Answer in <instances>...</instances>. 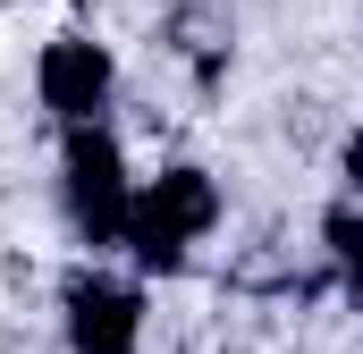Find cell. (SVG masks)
<instances>
[{
  "label": "cell",
  "mask_w": 363,
  "mask_h": 354,
  "mask_svg": "<svg viewBox=\"0 0 363 354\" xmlns=\"http://www.w3.org/2000/svg\"><path fill=\"white\" fill-rule=\"evenodd\" d=\"M220 219V194H211V177L203 169H169V177H152L144 194H135V211H127V253L144 270H178L186 262V245L203 236Z\"/></svg>",
  "instance_id": "obj_1"
},
{
  "label": "cell",
  "mask_w": 363,
  "mask_h": 354,
  "mask_svg": "<svg viewBox=\"0 0 363 354\" xmlns=\"http://www.w3.org/2000/svg\"><path fill=\"white\" fill-rule=\"evenodd\" d=\"M68 211H77V228H85L93 245H118V236H127L135 194H127L118 144H110L101 127H68Z\"/></svg>",
  "instance_id": "obj_2"
},
{
  "label": "cell",
  "mask_w": 363,
  "mask_h": 354,
  "mask_svg": "<svg viewBox=\"0 0 363 354\" xmlns=\"http://www.w3.org/2000/svg\"><path fill=\"white\" fill-rule=\"evenodd\" d=\"M43 101L68 127H93V110L110 101V51L101 42H51L43 51Z\"/></svg>",
  "instance_id": "obj_3"
},
{
  "label": "cell",
  "mask_w": 363,
  "mask_h": 354,
  "mask_svg": "<svg viewBox=\"0 0 363 354\" xmlns=\"http://www.w3.org/2000/svg\"><path fill=\"white\" fill-rule=\"evenodd\" d=\"M135 295L127 287H110V278H77L68 287V338L77 354H135Z\"/></svg>",
  "instance_id": "obj_4"
},
{
  "label": "cell",
  "mask_w": 363,
  "mask_h": 354,
  "mask_svg": "<svg viewBox=\"0 0 363 354\" xmlns=\"http://www.w3.org/2000/svg\"><path fill=\"white\" fill-rule=\"evenodd\" d=\"M330 253L347 262V278H355V295H363V219L355 211H330Z\"/></svg>",
  "instance_id": "obj_5"
},
{
  "label": "cell",
  "mask_w": 363,
  "mask_h": 354,
  "mask_svg": "<svg viewBox=\"0 0 363 354\" xmlns=\"http://www.w3.org/2000/svg\"><path fill=\"white\" fill-rule=\"evenodd\" d=\"M347 177H355V194H363V135L347 144Z\"/></svg>",
  "instance_id": "obj_6"
}]
</instances>
